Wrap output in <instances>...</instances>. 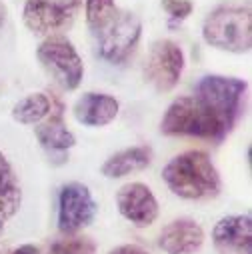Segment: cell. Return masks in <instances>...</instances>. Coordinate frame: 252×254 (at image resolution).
<instances>
[{"label": "cell", "mask_w": 252, "mask_h": 254, "mask_svg": "<svg viewBox=\"0 0 252 254\" xmlns=\"http://www.w3.org/2000/svg\"><path fill=\"white\" fill-rule=\"evenodd\" d=\"M204 40L226 52L242 54L252 46V12L248 4L226 2L216 6L202 24Z\"/></svg>", "instance_id": "3957f363"}, {"label": "cell", "mask_w": 252, "mask_h": 254, "mask_svg": "<svg viewBox=\"0 0 252 254\" xmlns=\"http://www.w3.org/2000/svg\"><path fill=\"white\" fill-rule=\"evenodd\" d=\"M212 242L218 254H252V218L248 214L222 218L212 230Z\"/></svg>", "instance_id": "8fae6325"}, {"label": "cell", "mask_w": 252, "mask_h": 254, "mask_svg": "<svg viewBox=\"0 0 252 254\" xmlns=\"http://www.w3.org/2000/svg\"><path fill=\"white\" fill-rule=\"evenodd\" d=\"M36 138L48 152H56L60 154V158H64L62 154L76 144L74 134L66 128L64 120H62V106L58 102L56 108H50L48 118L36 126Z\"/></svg>", "instance_id": "4fadbf2b"}, {"label": "cell", "mask_w": 252, "mask_h": 254, "mask_svg": "<svg viewBox=\"0 0 252 254\" xmlns=\"http://www.w3.org/2000/svg\"><path fill=\"white\" fill-rule=\"evenodd\" d=\"M52 100L46 94H30L12 108V118L20 124H38L48 116Z\"/></svg>", "instance_id": "e0dca14e"}, {"label": "cell", "mask_w": 252, "mask_h": 254, "mask_svg": "<svg viewBox=\"0 0 252 254\" xmlns=\"http://www.w3.org/2000/svg\"><path fill=\"white\" fill-rule=\"evenodd\" d=\"M118 12L114 0H86V24L96 34L102 30Z\"/></svg>", "instance_id": "ac0fdd59"}, {"label": "cell", "mask_w": 252, "mask_h": 254, "mask_svg": "<svg viewBox=\"0 0 252 254\" xmlns=\"http://www.w3.org/2000/svg\"><path fill=\"white\" fill-rule=\"evenodd\" d=\"M0 254H10V250H4V252H2V250H0Z\"/></svg>", "instance_id": "cb8c5ba5"}, {"label": "cell", "mask_w": 252, "mask_h": 254, "mask_svg": "<svg viewBox=\"0 0 252 254\" xmlns=\"http://www.w3.org/2000/svg\"><path fill=\"white\" fill-rule=\"evenodd\" d=\"M162 8L174 18V20H184L192 12V2L190 0H162Z\"/></svg>", "instance_id": "ffe728a7"}, {"label": "cell", "mask_w": 252, "mask_h": 254, "mask_svg": "<svg viewBox=\"0 0 252 254\" xmlns=\"http://www.w3.org/2000/svg\"><path fill=\"white\" fill-rule=\"evenodd\" d=\"M116 204L120 214L138 228L150 226L158 216V202L152 190L142 182L124 184L116 194Z\"/></svg>", "instance_id": "30bf717a"}, {"label": "cell", "mask_w": 252, "mask_h": 254, "mask_svg": "<svg viewBox=\"0 0 252 254\" xmlns=\"http://www.w3.org/2000/svg\"><path fill=\"white\" fill-rule=\"evenodd\" d=\"M96 202L90 190L80 182H68L58 194V230L74 234L88 226L96 216Z\"/></svg>", "instance_id": "ba28073f"}, {"label": "cell", "mask_w": 252, "mask_h": 254, "mask_svg": "<svg viewBox=\"0 0 252 254\" xmlns=\"http://www.w3.org/2000/svg\"><path fill=\"white\" fill-rule=\"evenodd\" d=\"M158 244L166 254H192L204 244V230L194 220L180 218L162 228Z\"/></svg>", "instance_id": "7c38bea8"}, {"label": "cell", "mask_w": 252, "mask_h": 254, "mask_svg": "<svg viewBox=\"0 0 252 254\" xmlns=\"http://www.w3.org/2000/svg\"><path fill=\"white\" fill-rule=\"evenodd\" d=\"M118 114V100L108 94L86 92L74 104V118L84 126H106Z\"/></svg>", "instance_id": "5bb4252c"}, {"label": "cell", "mask_w": 252, "mask_h": 254, "mask_svg": "<svg viewBox=\"0 0 252 254\" xmlns=\"http://www.w3.org/2000/svg\"><path fill=\"white\" fill-rule=\"evenodd\" d=\"M142 24L134 12L118 10L116 16L94 36L98 40L100 58L108 60L110 64H122L132 54L138 44Z\"/></svg>", "instance_id": "5b68a950"}, {"label": "cell", "mask_w": 252, "mask_h": 254, "mask_svg": "<svg viewBox=\"0 0 252 254\" xmlns=\"http://www.w3.org/2000/svg\"><path fill=\"white\" fill-rule=\"evenodd\" d=\"M38 60L42 68L52 76V80L64 90H74L82 82L84 66L82 58L68 38L62 34H52L38 46Z\"/></svg>", "instance_id": "277c9868"}, {"label": "cell", "mask_w": 252, "mask_h": 254, "mask_svg": "<svg viewBox=\"0 0 252 254\" xmlns=\"http://www.w3.org/2000/svg\"><path fill=\"white\" fill-rule=\"evenodd\" d=\"M168 188L186 200H206L220 192V176L212 160L200 150L174 156L162 170Z\"/></svg>", "instance_id": "7a4b0ae2"}, {"label": "cell", "mask_w": 252, "mask_h": 254, "mask_svg": "<svg viewBox=\"0 0 252 254\" xmlns=\"http://www.w3.org/2000/svg\"><path fill=\"white\" fill-rule=\"evenodd\" d=\"M184 68V52L172 40H156L150 46L148 60L144 66V76L156 90L168 92L172 90Z\"/></svg>", "instance_id": "9c48e42d"}, {"label": "cell", "mask_w": 252, "mask_h": 254, "mask_svg": "<svg viewBox=\"0 0 252 254\" xmlns=\"http://www.w3.org/2000/svg\"><path fill=\"white\" fill-rule=\"evenodd\" d=\"M10 254H40V250L34 244H24V246H18V248L10 250Z\"/></svg>", "instance_id": "7402d4cb"}, {"label": "cell", "mask_w": 252, "mask_h": 254, "mask_svg": "<svg viewBox=\"0 0 252 254\" xmlns=\"http://www.w3.org/2000/svg\"><path fill=\"white\" fill-rule=\"evenodd\" d=\"M20 202H22V190L18 178L6 156L0 152V236H2L8 220L18 212Z\"/></svg>", "instance_id": "9a60e30c"}, {"label": "cell", "mask_w": 252, "mask_h": 254, "mask_svg": "<svg viewBox=\"0 0 252 254\" xmlns=\"http://www.w3.org/2000/svg\"><path fill=\"white\" fill-rule=\"evenodd\" d=\"M6 16H8V10H6L4 2H0V32H2V28L6 24Z\"/></svg>", "instance_id": "603a6c76"}, {"label": "cell", "mask_w": 252, "mask_h": 254, "mask_svg": "<svg viewBox=\"0 0 252 254\" xmlns=\"http://www.w3.org/2000/svg\"><path fill=\"white\" fill-rule=\"evenodd\" d=\"M248 84L238 78H226V76H204L194 90V96L204 100L208 106H212L220 116H224L232 126L242 114V102L244 92Z\"/></svg>", "instance_id": "52a82bcc"}, {"label": "cell", "mask_w": 252, "mask_h": 254, "mask_svg": "<svg viewBox=\"0 0 252 254\" xmlns=\"http://www.w3.org/2000/svg\"><path fill=\"white\" fill-rule=\"evenodd\" d=\"M80 10V0H26L24 24L40 36H52L68 30Z\"/></svg>", "instance_id": "8992f818"}, {"label": "cell", "mask_w": 252, "mask_h": 254, "mask_svg": "<svg viewBox=\"0 0 252 254\" xmlns=\"http://www.w3.org/2000/svg\"><path fill=\"white\" fill-rule=\"evenodd\" d=\"M152 160V150L148 146H134V148H126L110 156L102 164V174L106 178H122L130 172L144 170Z\"/></svg>", "instance_id": "2e32d148"}, {"label": "cell", "mask_w": 252, "mask_h": 254, "mask_svg": "<svg viewBox=\"0 0 252 254\" xmlns=\"http://www.w3.org/2000/svg\"><path fill=\"white\" fill-rule=\"evenodd\" d=\"M110 254H148L144 248L136 246V244H124V246H118L114 248Z\"/></svg>", "instance_id": "44dd1931"}, {"label": "cell", "mask_w": 252, "mask_h": 254, "mask_svg": "<svg viewBox=\"0 0 252 254\" xmlns=\"http://www.w3.org/2000/svg\"><path fill=\"white\" fill-rule=\"evenodd\" d=\"M234 126L220 116L212 106H208L198 96L176 98L160 124V130L166 136H194L204 140L220 142Z\"/></svg>", "instance_id": "6da1fadb"}, {"label": "cell", "mask_w": 252, "mask_h": 254, "mask_svg": "<svg viewBox=\"0 0 252 254\" xmlns=\"http://www.w3.org/2000/svg\"><path fill=\"white\" fill-rule=\"evenodd\" d=\"M96 246L86 236H74L66 240H58L50 246L48 254H94Z\"/></svg>", "instance_id": "d6986e66"}]
</instances>
